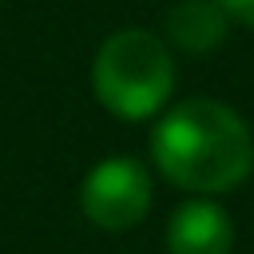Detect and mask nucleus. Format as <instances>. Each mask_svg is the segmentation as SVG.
Wrapping results in <instances>:
<instances>
[{"label":"nucleus","instance_id":"1","mask_svg":"<svg viewBox=\"0 0 254 254\" xmlns=\"http://www.w3.org/2000/svg\"><path fill=\"white\" fill-rule=\"evenodd\" d=\"M155 167L183 190L222 194L254 167V143L242 115L218 99H183L151 131Z\"/></svg>","mask_w":254,"mask_h":254},{"label":"nucleus","instance_id":"2","mask_svg":"<svg viewBox=\"0 0 254 254\" xmlns=\"http://www.w3.org/2000/svg\"><path fill=\"white\" fill-rule=\"evenodd\" d=\"M95 99L119 119H147L167 107L175 91L171 48L143 28H123L103 40L91 67Z\"/></svg>","mask_w":254,"mask_h":254},{"label":"nucleus","instance_id":"3","mask_svg":"<svg viewBox=\"0 0 254 254\" xmlns=\"http://www.w3.org/2000/svg\"><path fill=\"white\" fill-rule=\"evenodd\" d=\"M79 206L99 230H127L151 210V175L139 159L115 155L91 167L79 187Z\"/></svg>","mask_w":254,"mask_h":254},{"label":"nucleus","instance_id":"4","mask_svg":"<svg viewBox=\"0 0 254 254\" xmlns=\"http://www.w3.org/2000/svg\"><path fill=\"white\" fill-rule=\"evenodd\" d=\"M234 226L230 214L210 198L183 202L167 222V250L171 254H230Z\"/></svg>","mask_w":254,"mask_h":254},{"label":"nucleus","instance_id":"5","mask_svg":"<svg viewBox=\"0 0 254 254\" xmlns=\"http://www.w3.org/2000/svg\"><path fill=\"white\" fill-rule=\"evenodd\" d=\"M226 8L218 0H179L167 16V36L183 52H214L226 40Z\"/></svg>","mask_w":254,"mask_h":254},{"label":"nucleus","instance_id":"6","mask_svg":"<svg viewBox=\"0 0 254 254\" xmlns=\"http://www.w3.org/2000/svg\"><path fill=\"white\" fill-rule=\"evenodd\" d=\"M222 8H226V16H234L238 24H246V28H254V0H218Z\"/></svg>","mask_w":254,"mask_h":254}]
</instances>
